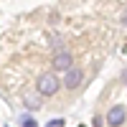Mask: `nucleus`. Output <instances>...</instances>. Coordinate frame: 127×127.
Listing matches in <instances>:
<instances>
[{
    "mask_svg": "<svg viewBox=\"0 0 127 127\" xmlns=\"http://www.w3.org/2000/svg\"><path fill=\"white\" fill-rule=\"evenodd\" d=\"M61 84H64V81L56 76V71H51V74H43V76L38 79V92H41V94H56Z\"/></svg>",
    "mask_w": 127,
    "mask_h": 127,
    "instance_id": "nucleus-1",
    "label": "nucleus"
},
{
    "mask_svg": "<svg viewBox=\"0 0 127 127\" xmlns=\"http://www.w3.org/2000/svg\"><path fill=\"white\" fill-rule=\"evenodd\" d=\"M125 120H127V107L125 104H114L107 112V117H104V122L109 127H120V125H125Z\"/></svg>",
    "mask_w": 127,
    "mask_h": 127,
    "instance_id": "nucleus-2",
    "label": "nucleus"
},
{
    "mask_svg": "<svg viewBox=\"0 0 127 127\" xmlns=\"http://www.w3.org/2000/svg\"><path fill=\"white\" fill-rule=\"evenodd\" d=\"M71 64H74V59L69 51H56L54 54V71H69V69H74Z\"/></svg>",
    "mask_w": 127,
    "mask_h": 127,
    "instance_id": "nucleus-3",
    "label": "nucleus"
},
{
    "mask_svg": "<svg viewBox=\"0 0 127 127\" xmlns=\"http://www.w3.org/2000/svg\"><path fill=\"white\" fill-rule=\"evenodd\" d=\"M79 84H81V71L79 69H69L66 76H64V87L66 89H76Z\"/></svg>",
    "mask_w": 127,
    "mask_h": 127,
    "instance_id": "nucleus-4",
    "label": "nucleus"
},
{
    "mask_svg": "<svg viewBox=\"0 0 127 127\" xmlns=\"http://www.w3.org/2000/svg\"><path fill=\"white\" fill-rule=\"evenodd\" d=\"M23 104H26L28 109H38V107H41V102H38L36 97H26V99H23Z\"/></svg>",
    "mask_w": 127,
    "mask_h": 127,
    "instance_id": "nucleus-5",
    "label": "nucleus"
},
{
    "mask_svg": "<svg viewBox=\"0 0 127 127\" xmlns=\"http://www.w3.org/2000/svg\"><path fill=\"white\" fill-rule=\"evenodd\" d=\"M20 127H38V125H36V120H31L26 114V117H20Z\"/></svg>",
    "mask_w": 127,
    "mask_h": 127,
    "instance_id": "nucleus-6",
    "label": "nucleus"
},
{
    "mask_svg": "<svg viewBox=\"0 0 127 127\" xmlns=\"http://www.w3.org/2000/svg\"><path fill=\"white\" fill-rule=\"evenodd\" d=\"M104 125H107V122H104V117H102V114H97V117L92 120V127H104Z\"/></svg>",
    "mask_w": 127,
    "mask_h": 127,
    "instance_id": "nucleus-7",
    "label": "nucleus"
},
{
    "mask_svg": "<svg viewBox=\"0 0 127 127\" xmlns=\"http://www.w3.org/2000/svg\"><path fill=\"white\" fill-rule=\"evenodd\" d=\"M46 127H64V120H51Z\"/></svg>",
    "mask_w": 127,
    "mask_h": 127,
    "instance_id": "nucleus-8",
    "label": "nucleus"
},
{
    "mask_svg": "<svg viewBox=\"0 0 127 127\" xmlns=\"http://www.w3.org/2000/svg\"><path fill=\"white\" fill-rule=\"evenodd\" d=\"M120 79H122V81H125V84H127V69H125V71H122V76H120Z\"/></svg>",
    "mask_w": 127,
    "mask_h": 127,
    "instance_id": "nucleus-9",
    "label": "nucleus"
}]
</instances>
